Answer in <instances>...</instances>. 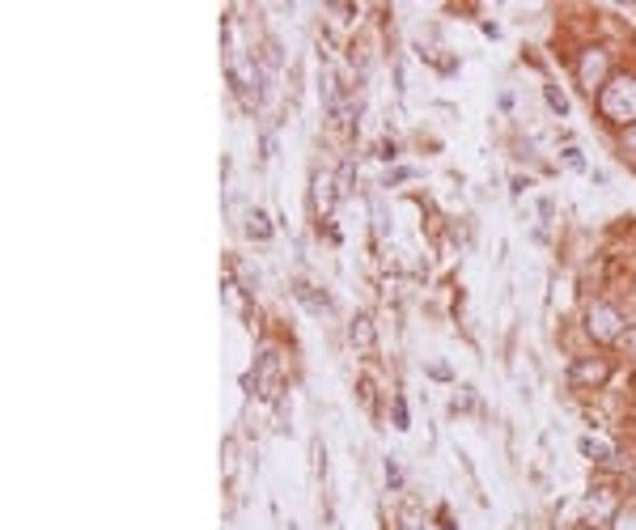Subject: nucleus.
<instances>
[{"instance_id": "obj_7", "label": "nucleus", "mask_w": 636, "mask_h": 530, "mask_svg": "<svg viewBox=\"0 0 636 530\" xmlns=\"http://www.w3.org/2000/svg\"><path fill=\"white\" fill-rule=\"evenodd\" d=\"M581 454L594 458V463H611V458H615V450L607 446L603 437H581Z\"/></svg>"}, {"instance_id": "obj_10", "label": "nucleus", "mask_w": 636, "mask_h": 530, "mask_svg": "<svg viewBox=\"0 0 636 530\" xmlns=\"http://www.w3.org/2000/svg\"><path fill=\"white\" fill-rule=\"evenodd\" d=\"M611 530H636V509H628V514H615Z\"/></svg>"}, {"instance_id": "obj_4", "label": "nucleus", "mask_w": 636, "mask_h": 530, "mask_svg": "<svg viewBox=\"0 0 636 530\" xmlns=\"http://www.w3.org/2000/svg\"><path fill=\"white\" fill-rule=\"evenodd\" d=\"M276 374H280V357H276L272 348H263V352H259V365H255L259 395H272V391H276Z\"/></svg>"}, {"instance_id": "obj_2", "label": "nucleus", "mask_w": 636, "mask_h": 530, "mask_svg": "<svg viewBox=\"0 0 636 530\" xmlns=\"http://www.w3.org/2000/svg\"><path fill=\"white\" fill-rule=\"evenodd\" d=\"M586 327H590L594 340H620V335H624V318H620V310H615V306L594 302L586 310Z\"/></svg>"}, {"instance_id": "obj_11", "label": "nucleus", "mask_w": 636, "mask_h": 530, "mask_svg": "<svg viewBox=\"0 0 636 530\" xmlns=\"http://www.w3.org/2000/svg\"><path fill=\"white\" fill-rule=\"evenodd\" d=\"M395 429H408V403L395 399Z\"/></svg>"}, {"instance_id": "obj_12", "label": "nucleus", "mask_w": 636, "mask_h": 530, "mask_svg": "<svg viewBox=\"0 0 636 530\" xmlns=\"http://www.w3.org/2000/svg\"><path fill=\"white\" fill-rule=\"evenodd\" d=\"M564 162H569L573 170H581V166H586V162H581V153H577V149H564Z\"/></svg>"}, {"instance_id": "obj_5", "label": "nucleus", "mask_w": 636, "mask_h": 530, "mask_svg": "<svg viewBox=\"0 0 636 530\" xmlns=\"http://www.w3.org/2000/svg\"><path fill=\"white\" fill-rule=\"evenodd\" d=\"M348 335H352V344H357L361 352H374V344H378V335H374V323H369L365 314H357V318H352Z\"/></svg>"}, {"instance_id": "obj_9", "label": "nucleus", "mask_w": 636, "mask_h": 530, "mask_svg": "<svg viewBox=\"0 0 636 530\" xmlns=\"http://www.w3.org/2000/svg\"><path fill=\"white\" fill-rule=\"evenodd\" d=\"M543 98H547V106H552L556 115H569V98H564V94L556 90V85H547V90H543Z\"/></svg>"}, {"instance_id": "obj_15", "label": "nucleus", "mask_w": 636, "mask_h": 530, "mask_svg": "<svg viewBox=\"0 0 636 530\" xmlns=\"http://www.w3.org/2000/svg\"><path fill=\"white\" fill-rule=\"evenodd\" d=\"M446 530H450V526H446Z\"/></svg>"}, {"instance_id": "obj_8", "label": "nucleus", "mask_w": 636, "mask_h": 530, "mask_svg": "<svg viewBox=\"0 0 636 530\" xmlns=\"http://www.w3.org/2000/svg\"><path fill=\"white\" fill-rule=\"evenodd\" d=\"M246 234H251L255 242H268V238H272V225H268V217H263L259 208L251 212V225H246Z\"/></svg>"}, {"instance_id": "obj_13", "label": "nucleus", "mask_w": 636, "mask_h": 530, "mask_svg": "<svg viewBox=\"0 0 636 530\" xmlns=\"http://www.w3.org/2000/svg\"><path fill=\"white\" fill-rule=\"evenodd\" d=\"M624 145H628V149L636 153V128H628V136H624Z\"/></svg>"}, {"instance_id": "obj_6", "label": "nucleus", "mask_w": 636, "mask_h": 530, "mask_svg": "<svg viewBox=\"0 0 636 530\" xmlns=\"http://www.w3.org/2000/svg\"><path fill=\"white\" fill-rule=\"evenodd\" d=\"M611 374L607 361H586V365H573V382H603Z\"/></svg>"}, {"instance_id": "obj_1", "label": "nucleus", "mask_w": 636, "mask_h": 530, "mask_svg": "<svg viewBox=\"0 0 636 530\" xmlns=\"http://www.w3.org/2000/svg\"><path fill=\"white\" fill-rule=\"evenodd\" d=\"M598 111H603L607 123L636 128V77H628V73L611 77L603 90H598Z\"/></svg>"}, {"instance_id": "obj_3", "label": "nucleus", "mask_w": 636, "mask_h": 530, "mask_svg": "<svg viewBox=\"0 0 636 530\" xmlns=\"http://www.w3.org/2000/svg\"><path fill=\"white\" fill-rule=\"evenodd\" d=\"M603 73H607V51H598V47H590L586 56H581V64H577V77H581V85L594 94V85H603Z\"/></svg>"}, {"instance_id": "obj_14", "label": "nucleus", "mask_w": 636, "mask_h": 530, "mask_svg": "<svg viewBox=\"0 0 636 530\" xmlns=\"http://www.w3.org/2000/svg\"><path fill=\"white\" fill-rule=\"evenodd\" d=\"M628 344H632V348H636V327H632V335H628Z\"/></svg>"}]
</instances>
